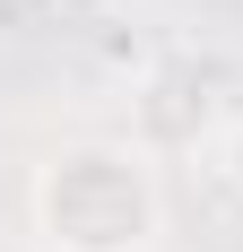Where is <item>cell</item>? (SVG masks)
<instances>
[{
  "label": "cell",
  "instance_id": "1",
  "mask_svg": "<svg viewBox=\"0 0 243 252\" xmlns=\"http://www.w3.org/2000/svg\"><path fill=\"white\" fill-rule=\"evenodd\" d=\"M26 218L52 252H148L165 235V191L139 148L122 139H78L44 157L26 183Z\"/></svg>",
  "mask_w": 243,
  "mask_h": 252
},
{
  "label": "cell",
  "instance_id": "2",
  "mask_svg": "<svg viewBox=\"0 0 243 252\" xmlns=\"http://www.w3.org/2000/svg\"><path fill=\"white\" fill-rule=\"evenodd\" d=\"M226 183H235V191H243V122L226 130Z\"/></svg>",
  "mask_w": 243,
  "mask_h": 252
}]
</instances>
